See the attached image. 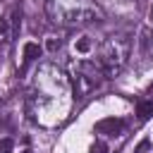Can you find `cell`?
<instances>
[{
    "label": "cell",
    "mask_w": 153,
    "mask_h": 153,
    "mask_svg": "<svg viewBox=\"0 0 153 153\" xmlns=\"http://www.w3.org/2000/svg\"><path fill=\"white\" fill-rule=\"evenodd\" d=\"M67 91H69L67 76H65L57 67L43 65V67L36 72V79H33V86H31V96H29V105H31L33 117H36L41 110L55 112V100L60 103V98L67 96Z\"/></svg>",
    "instance_id": "6da1fadb"
},
{
    "label": "cell",
    "mask_w": 153,
    "mask_h": 153,
    "mask_svg": "<svg viewBox=\"0 0 153 153\" xmlns=\"http://www.w3.org/2000/svg\"><path fill=\"white\" fill-rule=\"evenodd\" d=\"M48 12L53 22L65 26H79L96 19L98 10L88 0H48Z\"/></svg>",
    "instance_id": "7a4b0ae2"
},
{
    "label": "cell",
    "mask_w": 153,
    "mask_h": 153,
    "mask_svg": "<svg viewBox=\"0 0 153 153\" xmlns=\"http://www.w3.org/2000/svg\"><path fill=\"white\" fill-rule=\"evenodd\" d=\"M129 57V41L122 38V36H110L108 41H103V45L98 48V55H96V65L100 67V72L108 76H115L124 62Z\"/></svg>",
    "instance_id": "3957f363"
},
{
    "label": "cell",
    "mask_w": 153,
    "mask_h": 153,
    "mask_svg": "<svg viewBox=\"0 0 153 153\" xmlns=\"http://www.w3.org/2000/svg\"><path fill=\"white\" fill-rule=\"evenodd\" d=\"M100 79H105V74L100 72V67L96 65V60H93V62H88V60H79V62L74 65V69H72L74 96L81 98V96L91 93V91L100 84Z\"/></svg>",
    "instance_id": "277c9868"
},
{
    "label": "cell",
    "mask_w": 153,
    "mask_h": 153,
    "mask_svg": "<svg viewBox=\"0 0 153 153\" xmlns=\"http://www.w3.org/2000/svg\"><path fill=\"white\" fill-rule=\"evenodd\" d=\"M98 134H110V136H117V134H122V129H124V122L122 120H117V117H108V120H100V122H96V127H93Z\"/></svg>",
    "instance_id": "5b68a950"
},
{
    "label": "cell",
    "mask_w": 153,
    "mask_h": 153,
    "mask_svg": "<svg viewBox=\"0 0 153 153\" xmlns=\"http://www.w3.org/2000/svg\"><path fill=\"white\" fill-rule=\"evenodd\" d=\"M36 57H41V45H38V43H26V45H24V60H22V67L29 65V62L36 60Z\"/></svg>",
    "instance_id": "8992f818"
},
{
    "label": "cell",
    "mask_w": 153,
    "mask_h": 153,
    "mask_svg": "<svg viewBox=\"0 0 153 153\" xmlns=\"http://www.w3.org/2000/svg\"><path fill=\"white\" fill-rule=\"evenodd\" d=\"M136 115H139V120H148L153 115V100H141L136 105Z\"/></svg>",
    "instance_id": "52a82bcc"
},
{
    "label": "cell",
    "mask_w": 153,
    "mask_h": 153,
    "mask_svg": "<svg viewBox=\"0 0 153 153\" xmlns=\"http://www.w3.org/2000/svg\"><path fill=\"white\" fill-rule=\"evenodd\" d=\"M14 151V141L12 139H2L0 141V153H12Z\"/></svg>",
    "instance_id": "ba28073f"
},
{
    "label": "cell",
    "mask_w": 153,
    "mask_h": 153,
    "mask_svg": "<svg viewBox=\"0 0 153 153\" xmlns=\"http://www.w3.org/2000/svg\"><path fill=\"white\" fill-rule=\"evenodd\" d=\"M91 153H108V146H105L103 141H96V143L91 146Z\"/></svg>",
    "instance_id": "9c48e42d"
},
{
    "label": "cell",
    "mask_w": 153,
    "mask_h": 153,
    "mask_svg": "<svg viewBox=\"0 0 153 153\" xmlns=\"http://www.w3.org/2000/svg\"><path fill=\"white\" fill-rule=\"evenodd\" d=\"M88 48H91V43H88V38H81V41L76 43V50H79V53H88Z\"/></svg>",
    "instance_id": "30bf717a"
},
{
    "label": "cell",
    "mask_w": 153,
    "mask_h": 153,
    "mask_svg": "<svg viewBox=\"0 0 153 153\" xmlns=\"http://www.w3.org/2000/svg\"><path fill=\"white\" fill-rule=\"evenodd\" d=\"M148 148H151V143H148V141H141V143L136 146V151H134V153H148Z\"/></svg>",
    "instance_id": "8fae6325"
},
{
    "label": "cell",
    "mask_w": 153,
    "mask_h": 153,
    "mask_svg": "<svg viewBox=\"0 0 153 153\" xmlns=\"http://www.w3.org/2000/svg\"><path fill=\"white\" fill-rule=\"evenodd\" d=\"M48 48H50V50H55V48H60V41H55V38H50V41H48Z\"/></svg>",
    "instance_id": "7c38bea8"
},
{
    "label": "cell",
    "mask_w": 153,
    "mask_h": 153,
    "mask_svg": "<svg viewBox=\"0 0 153 153\" xmlns=\"http://www.w3.org/2000/svg\"><path fill=\"white\" fill-rule=\"evenodd\" d=\"M22 153H31V151H22Z\"/></svg>",
    "instance_id": "4fadbf2b"
},
{
    "label": "cell",
    "mask_w": 153,
    "mask_h": 153,
    "mask_svg": "<svg viewBox=\"0 0 153 153\" xmlns=\"http://www.w3.org/2000/svg\"><path fill=\"white\" fill-rule=\"evenodd\" d=\"M151 50H153V41H151Z\"/></svg>",
    "instance_id": "5bb4252c"
}]
</instances>
